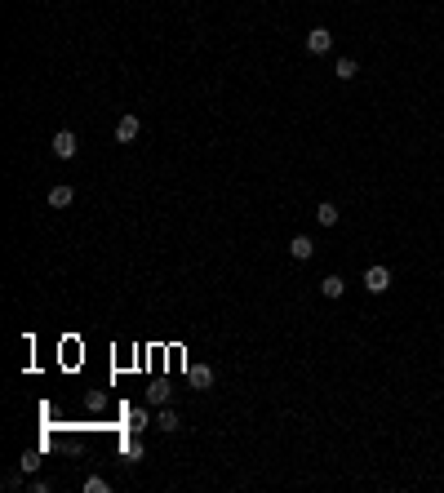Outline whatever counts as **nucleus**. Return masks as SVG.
Returning <instances> with one entry per match:
<instances>
[{"mask_svg": "<svg viewBox=\"0 0 444 493\" xmlns=\"http://www.w3.org/2000/svg\"><path fill=\"white\" fill-rule=\"evenodd\" d=\"M75 147H80V142H75L71 129H58V134H54V156H58V160H71Z\"/></svg>", "mask_w": 444, "mask_h": 493, "instance_id": "obj_1", "label": "nucleus"}, {"mask_svg": "<svg viewBox=\"0 0 444 493\" xmlns=\"http://www.w3.org/2000/svg\"><path fill=\"white\" fill-rule=\"evenodd\" d=\"M84 489H89V493H107V480H98V476H89V480H84Z\"/></svg>", "mask_w": 444, "mask_h": 493, "instance_id": "obj_13", "label": "nucleus"}, {"mask_svg": "<svg viewBox=\"0 0 444 493\" xmlns=\"http://www.w3.org/2000/svg\"><path fill=\"white\" fill-rule=\"evenodd\" d=\"M364 289H369V293H386V289H391V271H386V267H369V271H364Z\"/></svg>", "mask_w": 444, "mask_h": 493, "instance_id": "obj_3", "label": "nucleus"}, {"mask_svg": "<svg viewBox=\"0 0 444 493\" xmlns=\"http://www.w3.org/2000/svg\"><path fill=\"white\" fill-rule=\"evenodd\" d=\"M316 218H320V227H338V218H342V214H338V205H334V200H325V205L316 209Z\"/></svg>", "mask_w": 444, "mask_h": 493, "instance_id": "obj_10", "label": "nucleus"}, {"mask_svg": "<svg viewBox=\"0 0 444 493\" xmlns=\"http://www.w3.org/2000/svg\"><path fill=\"white\" fill-rule=\"evenodd\" d=\"M289 253H294L298 262H307L311 253H316V244H311V236H294V240H289Z\"/></svg>", "mask_w": 444, "mask_h": 493, "instance_id": "obj_6", "label": "nucleus"}, {"mask_svg": "<svg viewBox=\"0 0 444 493\" xmlns=\"http://www.w3.org/2000/svg\"><path fill=\"white\" fill-rule=\"evenodd\" d=\"M138 134H143V125H138V116H120V125H116V142H134Z\"/></svg>", "mask_w": 444, "mask_h": 493, "instance_id": "obj_5", "label": "nucleus"}, {"mask_svg": "<svg viewBox=\"0 0 444 493\" xmlns=\"http://www.w3.org/2000/svg\"><path fill=\"white\" fill-rule=\"evenodd\" d=\"M213 378H218V374H213L209 365H187V382H191V387H213Z\"/></svg>", "mask_w": 444, "mask_h": 493, "instance_id": "obj_4", "label": "nucleus"}, {"mask_svg": "<svg viewBox=\"0 0 444 493\" xmlns=\"http://www.w3.org/2000/svg\"><path fill=\"white\" fill-rule=\"evenodd\" d=\"M334 76H338V80H355V76H360V62H355V58H338Z\"/></svg>", "mask_w": 444, "mask_h": 493, "instance_id": "obj_9", "label": "nucleus"}, {"mask_svg": "<svg viewBox=\"0 0 444 493\" xmlns=\"http://www.w3.org/2000/svg\"><path fill=\"white\" fill-rule=\"evenodd\" d=\"M307 49H311V54H329V49H334V32H329V27H311Z\"/></svg>", "mask_w": 444, "mask_h": 493, "instance_id": "obj_2", "label": "nucleus"}, {"mask_svg": "<svg viewBox=\"0 0 444 493\" xmlns=\"http://www.w3.org/2000/svg\"><path fill=\"white\" fill-rule=\"evenodd\" d=\"M129 422H134V435H138V431L147 426V413H143V409H134V418H129Z\"/></svg>", "mask_w": 444, "mask_h": 493, "instance_id": "obj_14", "label": "nucleus"}, {"mask_svg": "<svg viewBox=\"0 0 444 493\" xmlns=\"http://www.w3.org/2000/svg\"><path fill=\"white\" fill-rule=\"evenodd\" d=\"M71 200H75V192H71L67 183H62V187H54V192H49V205H54V209H67Z\"/></svg>", "mask_w": 444, "mask_h": 493, "instance_id": "obj_7", "label": "nucleus"}, {"mask_svg": "<svg viewBox=\"0 0 444 493\" xmlns=\"http://www.w3.org/2000/svg\"><path fill=\"white\" fill-rule=\"evenodd\" d=\"M156 426H160V431H178V413L174 409H160L156 413Z\"/></svg>", "mask_w": 444, "mask_h": 493, "instance_id": "obj_11", "label": "nucleus"}, {"mask_svg": "<svg viewBox=\"0 0 444 493\" xmlns=\"http://www.w3.org/2000/svg\"><path fill=\"white\" fill-rule=\"evenodd\" d=\"M147 395H151V404H165V400H169V387H165V382H156Z\"/></svg>", "mask_w": 444, "mask_h": 493, "instance_id": "obj_12", "label": "nucleus"}, {"mask_svg": "<svg viewBox=\"0 0 444 493\" xmlns=\"http://www.w3.org/2000/svg\"><path fill=\"white\" fill-rule=\"evenodd\" d=\"M342 289H347L342 276H325L320 280V293H325V298H342Z\"/></svg>", "mask_w": 444, "mask_h": 493, "instance_id": "obj_8", "label": "nucleus"}]
</instances>
